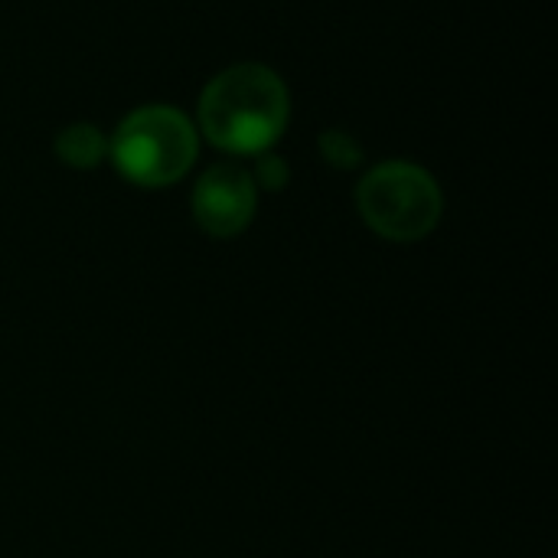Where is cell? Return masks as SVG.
Segmentation results:
<instances>
[{"mask_svg":"<svg viewBox=\"0 0 558 558\" xmlns=\"http://www.w3.org/2000/svg\"><path fill=\"white\" fill-rule=\"evenodd\" d=\"M291 121L284 78L262 62H239L213 75L196 105V131L239 157L271 150Z\"/></svg>","mask_w":558,"mask_h":558,"instance_id":"6da1fadb","label":"cell"},{"mask_svg":"<svg viewBox=\"0 0 558 558\" xmlns=\"http://www.w3.org/2000/svg\"><path fill=\"white\" fill-rule=\"evenodd\" d=\"M199 154V131L186 111L173 105H141L128 111L108 137L114 170L141 186L160 190L180 183Z\"/></svg>","mask_w":558,"mask_h":558,"instance_id":"7a4b0ae2","label":"cell"},{"mask_svg":"<svg viewBox=\"0 0 558 558\" xmlns=\"http://www.w3.org/2000/svg\"><path fill=\"white\" fill-rule=\"evenodd\" d=\"M356 209L379 239L409 245L438 229L445 196L425 167L409 160H386L360 180Z\"/></svg>","mask_w":558,"mask_h":558,"instance_id":"3957f363","label":"cell"},{"mask_svg":"<svg viewBox=\"0 0 558 558\" xmlns=\"http://www.w3.org/2000/svg\"><path fill=\"white\" fill-rule=\"evenodd\" d=\"M193 219L213 239L242 235L258 209V186L239 163L209 167L193 186Z\"/></svg>","mask_w":558,"mask_h":558,"instance_id":"277c9868","label":"cell"},{"mask_svg":"<svg viewBox=\"0 0 558 558\" xmlns=\"http://www.w3.org/2000/svg\"><path fill=\"white\" fill-rule=\"evenodd\" d=\"M52 150L72 170H95L108 157V134L92 121H75L56 134Z\"/></svg>","mask_w":558,"mask_h":558,"instance_id":"5b68a950","label":"cell"},{"mask_svg":"<svg viewBox=\"0 0 558 558\" xmlns=\"http://www.w3.org/2000/svg\"><path fill=\"white\" fill-rule=\"evenodd\" d=\"M317 147H320V157H324L330 167H337V170H356V167L366 160L363 144H360L350 131H343V128H327V131L317 137Z\"/></svg>","mask_w":558,"mask_h":558,"instance_id":"8992f818","label":"cell"},{"mask_svg":"<svg viewBox=\"0 0 558 558\" xmlns=\"http://www.w3.org/2000/svg\"><path fill=\"white\" fill-rule=\"evenodd\" d=\"M252 180H255V186L258 190H271V193H278V190H284L288 186V180H291V167H288V160L281 157V154H275V150H265V154H255V163H252Z\"/></svg>","mask_w":558,"mask_h":558,"instance_id":"52a82bcc","label":"cell"}]
</instances>
